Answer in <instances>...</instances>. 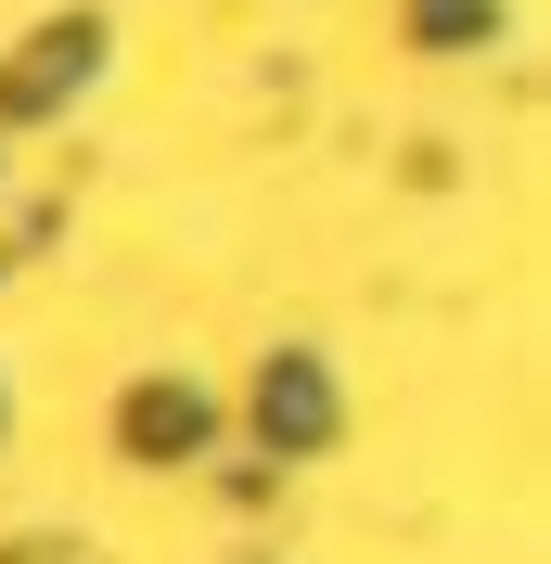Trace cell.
<instances>
[{
    "mask_svg": "<svg viewBox=\"0 0 551 564\" xmlns=\"http://www.w3.org/2000/svg\"><path fill=\"white\" fill-rule=\"evenodd\" d=\"M193 436H206V411H193V398H168V386L141 398V449H193Z\"/></svg>",
    "mask_w": 551,
    "mask_h": 564,
    "instance_id": "6da1fadb",
    "label": "cell"
}]
</instances>
